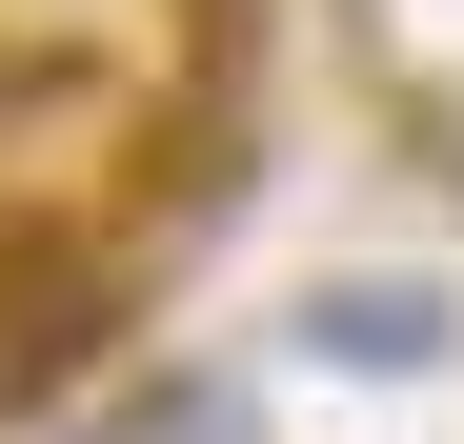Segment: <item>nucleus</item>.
Returning a JSON list of instances; mask_svg holds the SVG:
<instances>
[{
  "instance_id": "1",
  "label": "nucleus",
  "mask_w": 464,
  "mask_h": 444,
  "mask_svg": "<svg viewBox=\"0 0 464 444\" xmlns=\"http://www.w3.org/2000/svg\"><path fill=\"white\" fill-rule=\"evenodd\" d=\"M303 363H363V384H404V363H444V283H404V263H343V283H303Z\"/></svg>"
}]
</instances>
